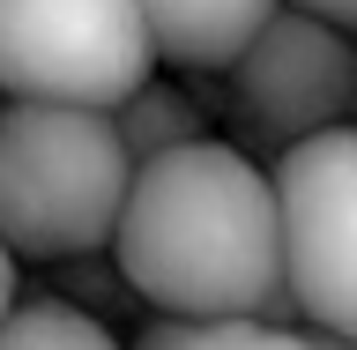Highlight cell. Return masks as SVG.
<instances>
[{
    "instance_id": "1",
    "label": "cell",
    "mask_w": 357,
    "mask_h": 350,
    "mask_svg": "<svg viewBox=\"0 0 357 350\" xmlns=\"http://www.w3.org/2000/svg\"><path fill=\"white\" fill-rule=\"evenodd\" d=\"M112 261L156 313H261L305 328L290 298L275 172H261L238 142L201 134L134 164Z\"/></svg>"
},
{
    "instance_id": "2",
    "label": "cell",
    "mask_w": 357,
    "mask_h": 350,
    "mask_svg": "<svg viewBox=\"0 0 357 350\" xmlns=\"http://www.w3.org/2000/svg\"><path fill=\"white\" fill-rule=\"evenodd\" d=\"M134 187L119 119L97 105L0 97V239L22 261L112 246Z\"/></svg>"
},
{
    "instance_id": "3",
    "label": "cell",
    "mask_w": 357,
    "mask_h": 350,
    "mask_svg": "<svg viewBox=\"0 0 357 350\" xmlns=\"http://www.w3.org/2000/svg\"><path fill=\"white\" fill-rule=\"evenodd\" d=\"M156 75L142 0H0V89L119 112Z\"/></svg>"
},
{
    "instance_id": "4",
    "label": "cell",
    "mask_w": 357,
    "mask_h": 350,
    "mask_svg": "<svg viewBox=\"0 0 357 350\" xmlns=\"http://www.w3.org/2000/svg\"><path fill=\"white\" fill-rule=\"evenodd\" d=\"M283 261L298 321L328 343H357V127H320L275 150Z\"/></svg>"
},
{
    "instance_id": "5",
    "label": "cell",
    "mask_w": 357,
    "mask_h": 350,
    "mask_svg": "<svg viewBox=\"0 0 357 350\" xmlns=\"http://www.w3.org/2000/svg\"><path fill=\"white\" fill-rule=\"evenodd\" d=\"M231 75V105L268 150H290L320 127L350 119V75H357V30L312 15V8H275L261 38L245 45Z\"/></svg>"
},
{
    "instance_id": "6",
    "label": "cell",
    "mask_w": 357,
    "mask_h": 350,
    "mask_svg": "<svg viewBox=\"0 0 357 350\" xmlns=\"http://www.w3.org/2000/svg\"><path fill=\"white\" fill-rule=\"evenodd\" d=\"M283 0H142L164 67H231Z\"/></svg>"
},
{
    "instance_id": "7",
    "label": "cell",
    "mask_w": 357,
    "mask_h": 350,
    "mask_svg": "<svg viewBox=\"0 0 357 350\" xmlns=\"http://www.w3.org/2000/svg\"><path fill=\"white\" fill-rule=\"evenodd\" d=\"M0 343H8V350H112V343H119V328H112L105 313L75 306L67 291H30V298L8 306Z\"/></svg>"
},
{
    "instance_id": "8",
    "label": "cell",
    "mask_w": 357,
    "mask_h": 350,
    "mask_svg": "<svg viewBox=\"0 0 357 350\" xmlns=\"http://www.w3.org/2000/svg\"><path fill=\"white\" fill-rule=\"evenodd\" d=\"M312 328L261 321V313H156L142 328V343L149 350H290Z\"/></svg>"
},
{
    "instance_id": "9",
    "label": "cell",
    "mask_w": 357,
    "mask_h": 350,
    "mask_svg": "<svg viewBox=\"0 0 357 350\" xmlns=\"http://www.w3.org/2000/svg\"><path fill=\"white\" fill-rule=\"evenodd\" d=\"M112 119H119V142H127L134 164H149V156H164V150H178V142H201V134H208L201 105H194V97H178L172 82H156V75L134 89Z\"/></svg>"
},
{
    "instance_id": "10",
    "label": "cell",
    "mask_w": 357,
    "mask_h": 350,
    "mask_svg": "<svg viewBox=\"0 0 357 350\" xmlns=\"http://www.w3.org/2000/svg\"><path fill=\"white\" fill-rule=\"evenodd\" d=\"M52 268H60V276H52V291H67L75 306L105 313V321H112V306H119V298H134L127 268L112 261V246H89V254H67V261H52Z\"/></svg>"
},
{
    "instance_id": "11",
    "label": "cell",
    "mask_w": 357,
    "mask_h": 350,
    "mask_svg": "<svg viewBox=\"0 0 357 350\" xmlns=\"http://www.w3.org/2000/svg\"><path fill=\"white\" fill-rule=\"evenodd\" d=\"M15 261H22V254H15L8 239H0V321H8V306L22 298V276H15Z\"/></svg>"
},
{
    "instance_id": "12",
    "label": "cell",
    "mask_w": 357,
    "mask_h": 350,
    "mask_svg": "<svg viewBox=\"0 0 357 350\" xmlns=\"http://www.w3.org/2000/svg\"><path fill=\"white\" fill-rule=\"evenodd\" d=\"M290 8H312V15L342 22V30H357V0H290Z\"/></svg>"
},
{
    "instance_id": "13",
    "label": "cell",
    "mask_w": 357,
    "mask_h": 350,
    "mask_svg": "<svg viewBox=\"0 0 357 350\" xmlns=\"http://www.w3.org/2000/svg\"><path fill=\"white\" fill-rule=\"evenodd\" d=\"M350 127H357V75H350Z\"/></svg>"
},
{
    "instance_id": "14",
    "label": "cell",
    "mask_w": 357,
    "mask_h": 350,
    "mask_svg": "<svg viewBox=\"0 0 357 350\" xmlns=\"http://www.w3.org/2000/svg\"><path fill=\"white\" fill-rule=\"evenodd\" d=\"M0 97H8V89H0Z\"/></svg>"
}]
</instances>
